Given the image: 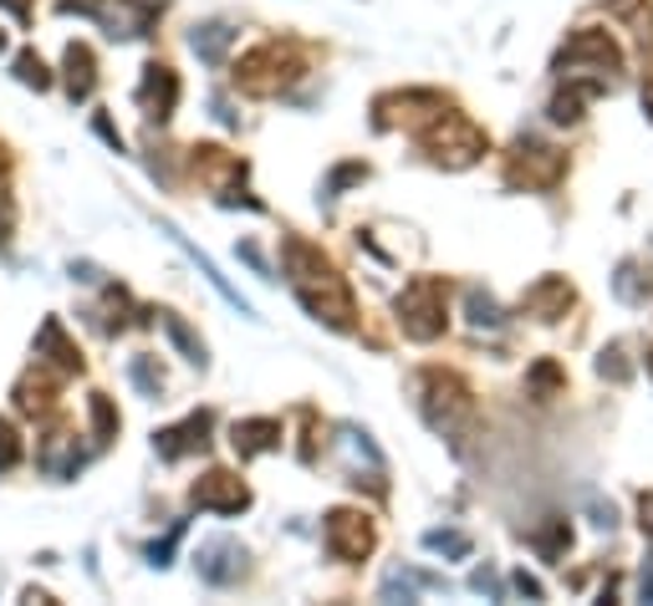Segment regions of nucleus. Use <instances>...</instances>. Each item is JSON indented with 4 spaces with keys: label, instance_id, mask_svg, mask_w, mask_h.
<instances>
[{
    "label": "nucleus",
    "instance_id": "obj_1",
    "mask_svg": "<svg viewBox=\"0 0 653 606\" xmlns=\"http://www.w3.org/2000/svg\"><path fill=\"white\" fill-rule=\"evenodd\" d=\"M281 265H286V286L296 290V301L307 306L312 317L337 331H352V290H347V280L337 276V265L317 245L286 235L281 240Z\"/></svg>",
    "mask_w": 653,
    "mask_h": 606
},
{
    "label": "nucleus",
    "instance_id": "obj_2",
    "mask_svg": "<svg viewBox=\"0 0 653 606\" xmlns=\"http://www.w3.org/2000/svg\"><path fill=\"white\" fill-rule=\"evenodd\" d=\"M444 311H450V286H444L440 276H419L403 286L399 296V327L403 337H413V342H434L444 331Z\"/></svg>",
    "mask_w": 653,
    "mask_h": 606
},
{
    "label": "nucleus",
    "instance_id": "obj_3",
    "mask_svg": "<svg viewBox=\"0 0 653 606\" xmlns=\"http://www.w3.org/2000/svg\"><path fill=\"white\" fill-rule=\"evenodd\" d=\"M296 77H302V56H296V46H281V41H266V46L245 52L241 66H235V82L255 97H276Z\"/></svg>",
    "mask_w": 653,
    "mask_h": 606
},
{
    "label": "nucleus",
    "instance_id": "obj_4",
    "mask_svg": "<svg viewBox=\"0 0 653 606\" xmlns=\"http://www.w3.org/2000/svg\"><path fill=\"white\" fill-rule=\"evenodd\" d=\"M424 148H429V159L444 163V169H470L485 153V132L470 118L444 107V113H434V128L424 132Z\"/></svg>",
    "mask_w": 653,
    "mask_h": 606
},
{
    "label": "nucleus",
    "instance_id": "obj_5",
    "mask_svg": "<svg viewBox=\"0 0 653 606\" xmlns=\"http://www.w3.org/2000/svg\"><path fill=\"white\" fill-rule=\"evenodd\" d=\"M424 383L434 387V393L424 397V418L440 428V434H454L460 423L475 418V403H470V387L460 383V378H450V372H424Z\"/></svg>",
    "mask_w": 653,
    "mask_h": 606
},
{
    "label": "nucleus",
    "instance_id": "obj_6",
    "mask_svg": "<svg viewBox=\"0 0 653 606\" xmlns=\"http://www.w3.org/2000/svg\"><path fill=\"white\" fill-rule=\"evenodd\" d=\"M322 535H327V551L337 555V561H362V555L373 551V520L368 514H358V510H333L327 514V525H322Z\"/></svg>",
    "mask_w": 653,
    "mask_h": 606
},
{
    "label": "nucleus",
    "instance_id": "obj_7",
    "mask_svg": "<svg viewBox=\"0 0 653 606\" xmlns=\"http://www.w3.org/2000/svg\"><path fill=\"white\" fill-rule=\"evenodd\" d=\"M189 500L210 514H241V510H251V489L230 475V469H210L204 479H194Z\"/></svg>",
    "mask_w": 653,
    "mask_h": 606
},
{
    "label": "nucleus",
    "instance_id": "obj_8",
    "mask_svg": "<svg viewBox=\"0 0 653 606\" xmlns=\"http://www.w3.org/2000/svg\"><path fill=\"white\" fill-rule=\"evenodd\" d=\"M194 571H200V581H210V586H235L241 571H245V551L230 541V535H214V541L200 545Z\"/></svg>",
    "mask_w": 653,
    "mask_h": 606
},
{
    "label": "nucleus",
    "instance_id": "obj_9",
    "mask_svg": "<svg viewBox=\"0 0 653 606\" xmlns=\"http://www.w3.org/2000/svg\"><path fill=\"white\" fill-rule=\"evenodd\" d=\"M138 107H144V118H154V123L173 118V107H179V77H173V66H164V62H148L144 66V82H138Z\"/></svg>",
    "mask_w": 653,
    "mask_h": 606
},
{
    "label": "nucleus",
    "instance_id": "obj_10",
    "mask_svg": "<svg viewBox=\"0 0 653 606\" xmlns=\"http://www.w3.org/2000/svg\"><path fill=\"white\" fill-rule=\"evenodd\" d=\"M210 428L214 418L210 413H189L185 423H173V428H159L154 434V448H159V459H189V454H200L204 444H210Z\"/></svg>",
    "mask_w": 653,
    "mask_h": 606
},
{
    "label": "nucleus",
    "instance_id": "obj_11",
    "mask_svg": "<svg viewBox=\"0 0 653 606\" xmlns=\"http://www.w3.org/2000/svg\"><path fill=\"white\" fill-rule=\"evenodd\" d=\"M36 368H56L62 378L82 372L77 342H67V327H62L56 317H46V321H41V331H36Z\"/></svg>",
    "mask_w": 653,
    "mask_h": 606
},
{
    "label": "nucleus",
    "instance_id": "obj_12",
    "mask_svg": "<svg viewBox=\"0 0 653 606\" xmlns=\"http://www.w3.org/2000/svg\"><path fill=\"white\" fill-rule=\"evenodd\" d=\"M230 444H235V454L241 459H255V454H271V448H281V423L276 418H245L230 428Z\"/></svg>",
    "mask_w": 653,
    "mask_h": 606
},
{
    "label": "nucleus",
    "instance_id": "obj_13",
    "mask_svg": "<svg viewBox=\"0 0 653 606\" xmlns=\"http://www.w3.org/2000/svg\"><path fill=\"white\" fill-rule=\"evenodd\" d=\"M62 66H67V97L72 103H87L97 87V56L93 46H82V41H72L67 56H62Z\"/></svg>",
    "mask_w": 653,
    "mask_h": 606
},
{
    "label": "nucleus",
    "instance_id": "obj_14",
    "mask_svg": "<svg viewBox=\"0 0 653 606\" xmlns=\"http://www.w3.org/2000/svg\"><path fill=\"white\" fill-rule=\"evenodd\" d=\"M164 15V0H118V11H113V36H148L154 21Z\"/></svg>",
    "mask_w": 653,
    "mask_h": 606
},
{
    "label": "nucleus",
    "instance_id": "obj_15",
    "mask_svg": "<svg viewBox=\"0 0 653 606\" xmlns=\"http://www.w3.org/2000/svg\"><path fill=\"white\" fill-rule=\"evenodd\" d=\"M36 464H41V469H46L52 479H72V475L82 469V448H77V438H72V434H52L46 444H41Z\"/></svg>",
    "mask_w": 653,
    "mask_h": 606
},
{
    "label": "nucleus",
    "instance_id": "obj_16",
    "mask_svg": "<svg viewBox=\"0 0 653 606\" xmlns=\"http://www.w3.org/2000/svg\"><path fill=\"white\" fill-rule=\"evenodd\" d=\"M567 306H572V286H567L561 276H547L541 286H531V290H526V311H536L541 321L567 317Z\"/></svg>",
    "mask_w": 653,
    "mask_h": 606
},
{
    "label": "nucleus",
    "instance_id": "obj_17",
    "mask_svg": "<svg viewBox=\"0 0 653 606\" xmlns=\"http://www.w3.org/2000/svg\"><path fill=\"white\" fill-rule=\"evenodd\" d=\"M230 41H235V31L225 26V21H204V26H194V36H189V46H194V56L200 62H225L230 52Z\"/></svg>",
    "mask_w": 653,
    "mask_h": 606
},
{
    "label": "nucleus",
    "instance_id": "obj_18",
    "mask_svg": "<svg viewBox=\"0 0 653 606\" xmlns=\"http://www.w3.org/2000/svg\"><path fill=\"white\" fill-rule=\"evenodd\" d=\"M159 327L169 331V342L179 347V352H185V362H194V368H204V362H210V357H204V342L185 327V321L173 317V311H159Z\"/></svg>",
    "mask_w": 653,
    "mask_h": 606
},
{
    "label": "nucleus",
    "instance_id": "obj_19",
    "mask_svg": "<svg viewBox=\"0 0 653 606\" xmlns=\"http://www.w3.org/2000/svg\"><path fill=\"white\" fill-rule=\"evenodd\" d=\"M87 413H93V438H97V444L118 438V413H113V397L93 393V397H87Z\"/></svg>",
    "mask_w": 653,
    "mask_h": 606
},
{
    "label": "nucleus",
    "instance_id": "obj_20",
    "mask_svg": "<svg viewBox=\"0 0 653 606\" xmlns=\"http://www.w3.org/2000/svg\"><path fill=\"white\" fill-rule=\"evenodd\" d=\"M15 408L21 413H46L52 408V383H46V378H21V387H15Z\"/></svg>",
    "mask_w": 653,
    "mask_h": 606
},
{
    "label": "nucleus",
    "instance_id": "obj_21",
    "mask_svg": "<svg viewBox=\"0 0 653 606\" xmlns=\"http://www.w3.org/2000/svg\"><path fill=\"white\" fill-rule=\"evenodd\" d=\"M15 82H27V87L46 93V87H52V72H46V62H41L36 52H21L15 56Z\"/></svg>",
    "mask_w": 653,
    "mask_h": 606
},
{
    "label": "nucleus",
    "instance_id": "obj_22",
    "mask_svg": "<svg viewBox=\"0 0 653 606\" xmlns=\"http://www.w3.org/2000/svg\"><path fill=\"white\" fill-rule=\"evenodd\" d=\"M21 454H27V444H21V434H15V423L0 418V475H11L15 464H21Z\"/></svg>",
    "mask_w": 653,
    "mask_h": 606
},
{
    "label": "nucleus",
    "instance_id": "obj_23",
    "mask_svg": "<svg viewBox=\"0 0 653 606\" xmlns=\"http://www.w3.org/2000/svg\"><path fill=\"white\" fill-rule=\"evenodd\" d=\"M128 378L138 383V393H144V397H159L164 393V372H154V357H134V362H128Z\"/></svg>",
    "mask_w": 653,
    "mask_h": 606
},
{
    "label": "nucleus",
    "instance_id": "obj_24",
    "mask_svg": "<svg viewBox=\"0 0 653 606\" xmlns=\"http://www.w3.org/2000/svg\"><path fill=\"white\" fill-rule=\"evenodd\" d=\"M424 545L429 551H444V555H470V541L465 535H454V530H429Z\"/></svg>",
    "mask_w": 653,
    "mask_h": 606
},
{
    "label": "nucleus",
    "instance_id": "obj_25",
    "mask_svg": "<svg viewBox=\"0 0 653 606\" xmlns=\"http://www.w3.org/2000/svg\"><path fill=\"white\" fill-rule=\"evenodd\" d=\"M362 179H368V169H362V163H343V169L327 179V199H337L347 184H362Z\"/></svg>",
    "mask_w": 653,
    "mask_h": 606
},
{
    "label": "nucleus",
    "instance_id": "obj_26",
    "mask_svg": "<svg viewBox=\"0 0 653 606\" xmlns=\"http://www.w3.org/2000/svg\"><path fill=\"white\" fill-rule=\"evenodd\" d=\"M470 321H475V327H501V317H495V301H491V296H481V290L470 296Z\"/></svg>",
    "mask_w": 653,
    "mask_h": 606
},
{
    "label": "nucleus",
    "instance_id": "obj_27",
    "mask_svg": "<svg viewBox=\"0 0 653 606\" xmlns=\"http://www.w3.org/2000/svg\"><path fill=\"white\" fill-rule=\"evenodd\" d=\"M179 535H185V525H173V530H169V541L148 551V561H154V566H169V555H173V545H179Z\"/></svg>",
    "mask_w": 653,
    "mask_h": 606
},
{
    "label": "nucleus",
    "instance_id": "obj_28",
    "mask_svg": "<svg viewBox=\"0 0 653 606\" xmlns=\"http://www.w3.org/2000/svg\"><path fill=\"white\" fill-rule=\"evenodd\" d=\"M62 11H77V15H97L103 11V0H56Z\"/></svg>",
    "mask_w": 653,
    "mask_h": 606
},
{
    "label": "nucleus",
    "instance_id": "obj_29",
    "mask_svg": "<svg viewBox=\"0 0 653 606\" xmlns=\"http://www.w3.org/2000/svg\"><path fill=\"white\" fill-rule=\"evenodd\" d=\"M11 224H15V210H11V199L0 194V245L11 240Z\"/></svg>",
    "mask_w": 653,
    "mask_h": 606
},
{
    "label": "nucleus",
    "instance_id": "obj_30",
    "mask_svg": "<svg viewBox=\"0 0 653 606\" xmlns=\"http://www.w3.org/2000/svg\"><path fill=\"white\" fill-rule=\"evenodd\" d=\"M97 132H103L107 143H113V148H118V153H123V132L113 128V123H107V118H97Z\"/></svg>",
    "mask_w": 653,
    "mask_h": 606
},
{
    "label": "nucleus",
    "instance_id": "obj_31",
    "mask_svg": "<svg viewBox=\"0 0 653 606\" xmlns=\"http://www.w3.org/2000/svg\"><path fill=\"white\" fill-rule=\"evenodd\" d=\"M639 592H643V602H653V555H649V566H643V581H639Z\"/></svg>",
    "mask_w": 653,
    "mask_h": 606
},
{
    "label": "nucleus",
    "instance_id": "obj_32",
    "mask_svg": "<svg viewBox=\"0 0 653 606\" xmlns=\"http://www.w3.org/2000/svg\"><path fill=\"white\" fill-rule=\"evenodd\" d=\"M639 514H643V530L653 535V495H643V500H639Z\"/></svg>",
    "mask_w": 653,
    "mask_h": 606
},
{
    "label": "nucleus",
    "instance_id": "obj_33",
    "mask_svg": "<svg viewBox=\"0 0 653 606\" xmlns=\"http://www.w3.org/2000/svg\"><path fill=\"white\" fill-rule=\"evenodd\" d=\"M0 6H11L15 15H27V11H31V0H0Z\"/></svg>",
    "mask_w": 653,
    "mask_h": 606
},
{
    "label": "nucleus",
    "instance_id": "obj_34",
    "mask_svg": "<svg viewBox=\"0 0 653 606\" xmlns=\"http://www.w3.org/2000/svg\"><path fill=\"white\" fill-rule=\"evenodd\" d=\"M643 107L653 113V82H643Z\"/></svg>",
    "mask_w": 653,
    "mask_h": 606
},
{
    "label": "nucleus",
    "instance_id": "obj_35",
    "mask_svg": "<svg viewBox=\"0 0 653 606\" xmlns=\"http://www.w3.org/2000/svg\"><path fill=\"white\" fill-rule=\"evenodd\" d=\"M0 52H6V31H0Z\"/></svg>",
    "mask_w": 653,
    "mask_h": 606
},
{
    "label": "nucleus",
    "instance_id": "obj_36",
    "mask_svg": "<svg viewBox=\"0 0 653 606\" xmlns=\"http://www.w3.org/2000/svg\"><path fill=\"white\" fill-rule=\"evenodd\" d=\"M649 372H653V352H649Z\"/></svg>",
    "mask_w": 653,
    "mask_h": 606
}]
</instances>
